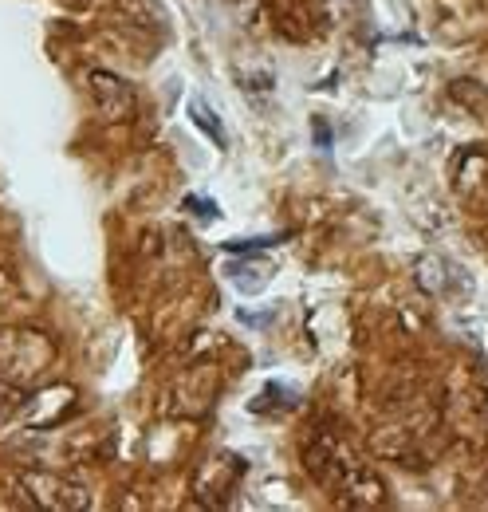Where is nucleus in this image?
I'll return each instance as SVG.
<instances>
[{
  "mask_svg": "<svg viewBox=\"0 0 488 512\" xmlns=\"http://www.w3.org/2000/svg\"><path fill=\"white\" fill-rule=\"evenodd\" d=\"M87 87L95 95V107L107 123H119V119H130L134 115V91L130 83L119 79L115 71H103V67H91L87 71Z\"/></svg>",
  "mask_w": 488,
  "mask_h": 512,
  "instance_id": "obj_1",
  "label": "nucleus"
},
{
  "mask_svg": "<svg viewBox=\"0 0 488 512\" xmlns=\"http://www.w3.org/2000/svg\"><path fill=\"white\" fill-rule=\"evenodd\" d=\"M189 119H193V127H201L217 146H229V138H225V127H221V119L201 103V99H189Z\"/></svg>",
  "mask_w": 488,
  "mask_h": 512,
  "instance_id": "obj_2",
  "label": "nucleus"
},
{
  "mask_svg": "<svg viewBox=\"0 0 488 512\" xmlns=\"http://www.w3.org/2000/svg\"><path fill=\"white\" fill-rule=\"evenodd\" d=\"M185 209H193L197 217H217V213H221L209 197H197V193H185Z\"/></svg>",
  "mask_w": 488,
  "mask_h": 512,
  "instance_id": "obj_3",
  "label": "nucleus"
}]
</instances>
